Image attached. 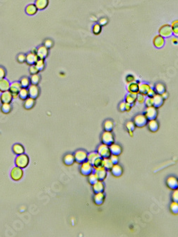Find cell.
<instances>
[{"label": "cell", "mask_w": 178, "mask_h": 237, "mask_svg": "<svg viewBox=\"0 0 178 237\" xmlns=\"http://www.w3.org/2000/svg\"><path fill=\"white\" fill-rule=\"evenodd\" d=\"M35 104V99L33 98H28L25 100V103H24V108L26 109H31Z\"/></svg>", "instance_id": "d6a6232c"}, {"label": "cell", "mask_w": 178, "mask_h": 237, "mask_svg": "<svg viewBox=\"0 0 178 237\" xmlns=\"http://www.w3.org/2000/svg\"><path fill=\"white\" fill-rule=\"evenodd\" d=\"M153 99V106L155 108H159L163 105V102H164V99L162 97V95L160 94H155L154 96L152 97Z\"/></svg>", "instance_id": "d6986e66"}, {"label": "cell", "mask_w": 178, "mask_h": 237, "mask_svg": "<svg viewBox=\"0 0 178 237\" xmlns=\"http://www.w3.org/2000/svg\"><path fill=\"white\" fill-rule=\"evenodd\" d=\"M36 55L39 59L45 60L49 56V49L44 45L40 46L36 49Z\"/></svg>", "instance_id": "ba28073f"}, {"label": "cell", "mask_w": 178, "mask_h": 237, "mask_svg": "<svg viewBox=\"0 0 178 237\" xmlns=\"http://www.w3.org/2000/svg\"><path fill=\"white\" fill-rule=\"evenodd\" d=\"M38 59L39 57L36 55V53H32V52H29L26 55V63L29 66L34 65L36 63V61H38Z\"/></svg>", "instance_id": "5bb4252c"}, {"label": "cell", "mask_w": 178, "mask_h": 237, "mask_svg": "<svg viewBox=\"0 0 178 237\" xmlns=\"http://www.w3.org/2000/svg\"><path fill=\"white\" fill-rule=\"evenodd\" d=\"M159 34L164 37V38H168L173 35V30H172L171 25L168 24H165L161 26L159 29Z\"/></svg>", "instance_id": "7a4b0ae2"}, {"label": "cell", "mask_w": 178, "mask_h": 237, "mask_svg": "<svg viewBox=\"0 0 178 237\" xmlns=\"http://www.w3.org/2000/svg\"><path fill=\"white\" fill-rule=\"evenodd\" d=\"M110 159H111V160L112 161V163L113 164H118V155H111V156H110Z\"/></svg>", "instance_id": "db71d44e"}, {"label": "cell", "mask_w": 178, "mask_h": 237, "mask_svg": "<svg viewBox=\"0 0 178 237\" xmlns=\"http://www.w3.org/2000/svg\"><path fill=\"white\" fill-rule=\"evenodd\" d=\"M1 110L4 113H9L12 110V105L10 103H2Z\"/></svg>", "instance_id": "60d3db41"}, {"label": "cell", "mask_w": 178, "mask_h": 237, "mask_svg": "<svg viewBox=\"0 0 178 237\" xmlns=\"http://www.w3.org/2000/svg\"><path fill=\"white\" fill-rule=\"evenodd\" d=\"M13 151L16 155H22L24 153V147L19 144H16L13 147Z\"/></svg>", "instance_id": "d590c367"}, {"label": "cell", "mask_w": 178, "mask_h": 237, "mask_svg": "<svg viewBox=\"0 0 178 237\" xmlns=\"http://www.w3.org/2000/svg\"><path fill=\"white\" fill-rule=\"evenodd\" d=\"M31 52H32V53H36V49H33L32 51H31Z\"/></svg>", "instance_id": "e7e4bbea"}, {"label": "cell", "mask_w": 178, "mask_h": 237, "mask_svg": "<svg viewBox=\"0 0 178 237\" xmlns=\"http://www.w3.org/2000/svg\"><path fill=\"white\" fill-rule=\"evenodd\" d=\"M49 4V0H36L35 5L36 6L38 10H43L48 7Z\"/></svg>", "instance_id": "7402d4cb"}, {"label": "cell", "mask_w": 178, "mask_h": 237, "mask_svg": "<svg viewBox=\"0 0 178 237\" xmlns=\"http://www.w3.org/2000/svg\"><path fill=\"white\" fill-rule=\"evenodd\" d=\"M170 210L175 215H177L178 214V203L175 202V201H173V202L171 203L170 204Z\"/></svg>", "instance_id": "f6af8a7d"}, {"label": "cell", "mask_w": 178, "mask_h": 237, "mask_svg": "<svg viewBox=\"0 0 178 237\" xmlns=\"http://www.w3.org/2000/svg\"><path fill=\"white\" fill-rule=\"evenodd\" d=\"M93 190L95 193L103 192L104 190V185L101 180H98L95 184H93Z\"/></svg>", "instance_id": "cb8c5ba5"}, {"label": "cell", "mask_w": 178, "mask_h": 237, "mask_svg": "<svg viewBox=\"0 0 178 237\" xmlns=\"http://www.w3.org/2000/svg\"><path fill=\"white\" fill-rule=\"evenodd\" d=\"M128 91L129 93H138V91H139V83L136 81L130 83L128 86Z\"/></svg>", "instance_id": "4316f807"}, {"label": "cell", "mask_w": 178, "mask_h": 237, "mask_svg": "<svg viewBox=\"0 0 178 237\" xmlns=\"http://www.w3.org/2000/svg\"><path fill=\"white\" fill-rule=\"evenodd\" d=\"M152 43L155 47L160 49V48H162L165 44V38L160 34L156 35L153 38Z\"/></svg>", "instance_id": "2e32d148"}, {"label": "cell", "mask_w": 178, "mask_h": 237, "mask_svg": "<svg viewBox=\"0 0 178 237\" xmlns=\"http://www.w3.org/2000/svg\"><path fill=\"white\" fill-rule=\"evenodd\" d=\"M74 162H75V157H74V155H71V154H68L63 157V163L66 165H73Z\"/></svg>", "instance_id": "4dcf8cb0"}, {"label": "cell", "mask_w": 178, "mask_h": 237, "mask_svg": "<svg viewBox=\"0 0 178 237\" xmlns=\"http://www.w3.org/2000/svg\"><path fill=\"white\" fill-rule=\"evenodd\" d=\"M35 66H36V68H38V70L39 71H41V70H43L45 66V62L43 59H39L38 61H36V63L35 64Z\"/></svg>", "instance_id": "ab89813d"}, {"label": "cell", "mask_w": 178, "mask_h": 237, "mask_svg": "<svg viewBox=\"0 0 178 237\" xmlns=\"http://www.w3.org/2000/svg\"><path fill=\"white\" fill-rule=\"evenodd\" d=\"M40 80H41V77L38 74L32 75V76H31L30 78L31 84L34 85L39 84V83L40 82Z\"/></svg>", "instance_id": "74e56055"}, {"label": "cell", "mask_w": 178, "mask_h": 237, "mask_svg": "<svg viewBox=\"0 0 178 237\" xmlns=\"http://www.w3.org/2000/svg\"><path fill=\"white\" fill-rule=\"evenodd\" d=\"M74 157H75V161L76 163L81 164L87 160L88 154L86 151L78 150L74 154Z\"/></svg>", "instance_id": "52a82bcc"}, {"label": "cell", "mask_w": 178, "mask_h": 237, "mask_svg": "<svg viewBox=\"0 0 178 237\" xmlns=\"http://www.w3.org/2000/svg\"><path fill=\"white\" fill-rule=\"evenodd\" d=\"M28 91H29V97L36 99V98L39 96V87L37 86V85H34V84L30 85V86H29Z\"/></svg>", "instance_id": "9a60e30c"}, {"label": "cell", "mask_w": 178, "mask_h": 237, "mask_svg": "<svg viewBox=\"0 0 178 237\" xmlns=\"http://www.w3.org/2000/svg\"><path fill=\"white\" fill-rule=\"evenodd\" d=\"M171 42H172V43H173V44H177V43H178V39L177 38V36H175L172 37Z\"/></svg>", "instance_id": "94428289"}, {"label": "cell", "mask_w": 178, "mask_h": 237, "mask_svg": "<svg viewBox=\"0 0 178 237\" xmlns=\"http://www.w3.org/2000/svg\"><path fill=\"white\" fill-rule=\"evenodd\" d=\"M145 105H146L147 107L152 106V105H153L152 97L147 98L145 99Z\"/></svg>", "instance_id": "f5cc1de1"}, {"label": "cell", "mask_w": 178, "mask_h": 237, "mask_svg": "<svg viewBox=\"0 0 178 237\" xmlns=\"http://www.w3.org/2000/svg\"><path fill=\"white\" fill-rule=\"evenodd\" d=\"M119 108H120V111H125V102H123V103H121V104H120Z\"/></svg>", "instance_id": "91938a15"}, {"label": "cell", "mask_w": 178, "mask_h": 237, "mask_svg": "<svg viewBox=\"0 0 178 237\" xmlns=\"http://www.w3.org/2000/svg\"><path fill=\"white\" fill-rule=\"evenodd\" d=\"M155 94V91L154 90V89H152V88H150V89H149L148 93H147V95H148V97H153L154 96V95Z\"/></svg>", "instance_id": "6f0895ef"}, {"label": "cell", "mask_w": 178, "mask_h": 237, "mask_svg": "<svg viewBox=\"0 0 178 237\" xmlns=\"http://www.w3.org/2000/svg\"><path fill=\"white\" fill-rule=\"evenodd\" d=\"M104 129L106 131H111L113 128V122L111 120H108L104 122Z\"/></svg>", "instance_id": "7bdbcfd3"}, {"label": "cell", "mask_w": 178, "mask_h": 237, "mask_svg": "<svg viewBox=\"0 0 178 237\" xmlns=\"http://www.w3.org/2000/svg\"><path fill=\"white\" fill-rule=\"evenodd\" d=\"M108 23V19L106 18H101L100 20H99V22L98 24L101 25V26H105V25H106Z\"/></svg>", "instance_id": "680465c9"}, {"label": "cell", "mask_w": 178, "mask_h": 237, "mask_svg": "<svg viewBox=\"0 0 178 237\" xmlns=\"http://www.w3.org/2000/svg\"><path fill=\"white\" fill-rule=\"evenodd\" d=\"M10 84L9 81L5 78L0 79V92H5L9 90Z\"/></svg>", "instance_id": "ffe728a7"}, {"label": "cell", "mask_w": 178, "mask_h": 237, "mask_svg": "<svg viewBox=\"0 0 178 237\" xmlns=\"http://www.w3.org/2000/svg\"><path fill=\"white\" fill-rule=\"evenodd\" d=\"M37 11H38V9H37L36 6L35 5V4H30L26 6V9H25V12L26 14H28L29 16H33L34 14H36Z\"/></svg>", "instance_id": "603a6c76"}, {"label": "cell", "mask_w": 178, "mask_h": 237, "mask_svg": "<svg viewBox=\"0 0 178 237\" xmlns=\"http://www.w3.org/2000/svg\"><path fill=\"white\" fill-rule=\"evenodd\" d=\"M101 165L106 170H111L113 167V163H112V161L111 160L110 157H105L102 159V164H101Z\"/></svg>", "instance_id": "f1b7e54d"}, {"label": "cell", "mask_w": 178, "mask_h": 237, "mask_svg": "<svg viewBox=\"0 0 178 237\" xmlns=\"http://www.w3.org/2000/svg\"><path fill=\"white\" fill-rule=\"evenodd\" d=\"M111 172L115 177H120L123 173V169H122L121 166H120L118 164H113L112 168H111Z\"/></svg>", "instance_id": "484cf974"}, {"label": "cell", "mask_w": 178, "mask_h": 237, "mask_svg": "<svg viewBox=\"0 0 178 237\" xmlns=\"http://www.w3.org/2000/svg\"><path fill=\"white\" fill-rule=\"evenodd\" d=\"M138 93H129L127 96H126V103L130 104L132 105H134L136 101V98H137Z\"/></svg>", "instance_id": "f546056e"}, {"label": "cell", "mask_w": 178, "mask_h": 237, "mask_svg": "<svg viewBox=\"0 0 178 237\" xmlns=\"http://www.w3.org/2000/svg\"><path fill=\"white\" fill-rule=\"evenodd\" d=\"M16 59H17L19 63L23 64L24 62H26V55L24 54V53H20V54L17 56Z\"/></svg>", "instance_id": "7dc6e473"}, {"label": "cell", "mask_w": 178, "mask_h": 237, "mask_svg": "<svg viewBox=\"0 0 178 237\" xmlns=\"http://www.w3.org/2000/svg\"><path fill=\"white\" fill-rule=\"evenodd\" d=\"M94 173L98 177V180H103L105 178L107 174L106 169L103 167L102 165L99 166V167L94 168Z\"/></svg>", "instance_id": "7c38bea8"}, {"label": "cell", "mask_w": 178, "mask_h": 237, "mask_svg": "<svg viewBox=\"0 0 178 237\" xmlns=\"http://www.w3.org/2000/svg\"><path fill=\"white\" fill-rule=\"evenodd\" d=\"M94 171V167L93 165L89 163L88 161H86L81 163V167H80V172L82 174L85 176H88L89 174H91Z\"/></svg>", "instance_id": "277c9868"}, {"label": "cell", "mask_w": 178, "mask_h": 237, "mask_svg": "<svg viewBox=\"0 0 178 237\" xmlns=\"http://www.w3.org/2000/svg\"><path fill=\"white\" fill-rule=\"evenodd\" d=\"M98 153L102 158L110 157V156L111 155V153L109 149V145H105L104 143H103L102 145H101L98 147Z\"/></svg>", "instance_id": "8992f818"}, {"label": "cell", "mask_w": 178, "mask_h": 237, "mask_svg": "<svg viewBox=\"0 0 178 237\" xmlns=\"http://www.w3.org/2000/svg\"><path fill=\"white\" fill-rule=\"evenodd\" d=\"M155 91H156L157 93L158 94H162L164 92H165V87L164 85L161 83H159V84H157L155 86Z\"/></svg>", "instance_id": "8d00e7d4"}, {"label": "cell", "mask_w": 178, "mask_h": 237, "mask_svg": "<svg viewBox=\"0 0 178 237\" xmlns=\"http://www.w3.org/2000/svg\"><path fill=\"white\" fill-rule=\"evenodd\" d=\"M172 199H173V201H175V202L178 203V189H175L174 190L173 192V194H172Z\"/></svg>", "instance_id": "681fc988"}, {"label": "cell", "mask_w": 178, "mask_h": 237, "mask_svg": "<svg viewBox=\"0 0 178 237\" xmlns=\"http://www.w3.org/2000/svg\"><path fill=\"white\" fill-rule=\"evenodd\" d=\"M177 188H178V186H177Z\"/></svg>", "instance_id": "03108f58"}, {"label": "cell", "mask_w": 178, "mask_h": 237, "mask_svg": "<svg viewBox=\"0 0 178 237\" xmlns=\"http://www.w3.org/2000/svg\"><path fill=\"white\" fill-rule=\"evenodd\" d=\"M19 83L21 86H22V88H29V86H30V84H31L30 78H27V77H23V78H21Z\"/></svg>", "instance_id": "e575fe53"}, {"label": "cell", "mask_w": 178, "mask_h": 237, "mask_svg": "<svg viewBox=\"0 0 178 237\" xmlns=\"http://www.w3.org/2000/svg\"><path fill=\"white\" fill-rule=\"evenodd\" d=\"M148 128L152 131V132H156L158 130L159 128V124L158 121L155 119L149 120V122H148Z\"/></svg>", "instance_id": "83f0119b"}, {"label": "cell", "mask_w": 178, "mask_h": 237, "mask_svg": "<svg viewBox=\"0 0 178 237\" xmlns=\"http://www.w3.org/2000/svg\"><path fill=\"white\" fill-rule=\"evenodd\" d=\"M161 95H162V97L163 98V99H166V98H167V96H168V94H167L166 91H165V92H164L163 93H162V94H161Z\"/></svg>", "instance_id": "be15d7a7"}, {"label": "cell", "mask_w": 178, "mask_h": 237, "mask_svg": "<svg viewBox=\"0 0 178 237\" xmlns=\"http://www.w3.org/2000/svg\"><path fill=\"white\" fill-rule=\"evenodd\" d=\"M135 123H134V122L129 121V122H128L127 123H126V128H127L128 131H129L130 136H132V132L134 130V129H135Z\"/></svg>", "instance_id": "bcb514c9"}, {"label": "cell", "mask_w": 178, "mask_h": 237, "mask_svg": "<svg viewBox=\"0 0 178 237\" xmlns=\"http://www.w3.org/2000/svg\"><path fill=\"white\" fill-rule=\"evenodd\" d=\"M22 88V86H21L19 82H14L10 85L9 91L12 93L13 95V98H16L19 96V92Z\"/></svg>", "instance_id": "8fae6325"}, {"label": "cell", "mask_w": 178, "mask_h": 237, "mask_svg": "<svg viewBox=\"0 0 178 237\" xmlns=\"http://www.w3.org/2000/svg\"><path fill=\"white\" fill-rule=\"evenodd\" d=\"M101 31H102V26L99 24H95L93 26V33L95 35H98L101 34Z\"/></svg>", "instance_id": "b9f144b4"}, {"label": "cell", "mask_w": 178, "mask_h": 237, "mask_svg": "<svg viewBox=\"0 0 178 237\" xmlns=\"http://www.w3.org/2000/svg\"><path fill=\"white\" fill-rule=\"evenodd\" d=\"M16 165L17 167L20 168H24L28 165L29 164V157L26 155L22 154L19 155V156L16 159Z\"/></svg>", "instance_id": "3957f363"}, {"label": "cell", "mask_w": 178, "mask_h": 237, "mask_svg": "<svg viewBox=\"0 0 178 237\" xmlns=\"http://www.w3.org/2000/svg\"><path fill=\"white\" fill-rule=\"evenodd\" d=\"M87 160L93 165L94 168L101 166L102 164V157L98 153H91L88 155Z\"/></svg>", "instance_id": "6da1fadb"}, {"label": "cell", "mask_w": 178, "mask_h": 237, "mask_svg": "<svg viewBox=\"0 0 178 237\" xmlns=\"http://www.w3.org/2000/svg\"><path fill=\"white\" fill-rule=\"evenodd\" d=\"M133 122L136 126L141 128L148 123V118L145 115H138L134 118Z\"/></svg>", "instance_id": "30bf717a"}, {"label": "cell", "mask_w": 178, "mask_h": 237, "mask_svg": "<svg viewBox=\"0 0 178 237\" xmlns=\"http://www.w3.org/2000/svg\"><path fill=\"white\" fill-rule=\"evenodd\" d=\"M6 74H7V72H6L5 68L2 66H0V79L5 78Z\"/></svg>", "instance_id": "9f6ffc18"}, {"label": "cell", "mask_w": 178, "mask_h": 237, "mask_svg": "<svg viewBox=\"0 0 178 237\" xmlns=\"http://www.w3.org/2000/svg\"><path fill=\"white\" fill-rule=\"evenodd\" d=\"M94 200L95 204L97 205H101L105 200V195L103 192L96 193L94 197Z\"/></svg>", "instance_id": "d4e9b609"}, {"label": "cell", "mask_w": 178, "mask_h": 237, "mask_svg": "<svg viewBox=\"0 0 178 237\" xmlns=\"http://www.w3.org/2000/svg\"><path fill=\"white\" fill-rule=\"evenodd\" d=\"M131 106L132 105H130V104L126 103L125 102V111H129V110L131 108Z\"/></svg>", "instance_id": "6125c7cd"}, {"label": "cell", "mask_w": 178, "mask_h": 237, "mask_svg": "<svg viewBox=\"0 0 178 237\" xmlns=\"http://www.w3.org/2000/svg\"><path fill=\"white\" fill-rule=\"evenodd\" d=\"M172 30H173V34L175 36H178V20H175L171 24Z\"/></svg>", "instance_id": "f35d334b"}, {"label": "cell", "mask_w": 178, "mask_h": 237, "mask_svg": "<svg viewBox=\"0 0 178 237\" xmlns=\"http://www.w3.org/2000/svg\"><path fill=\"white\" fill-rule=\"evenodd\" d=\"M166 184L169 189L175 190V189L177 188L178 186V180L175 177L170 176L167 179Z\"/></svg>", "instance_id": "e0dca14e"}, {"label": "cell", "mask_w": 178, "mask_h": 237, "mask_svg": "<svg viewBox=\"0 0 178 237\" xmlns=\"http://www.w3.org/2000/svg\"><path fill=\"white\" fill-rule=\"evenodd\" d=\"M126 82L128 83V84H130V83H132V82H135V77L131 74L128 75V76H127V77H126Z\"/></svg>", "instance_id": "11a10c76"}, {"label": "cell", "mask_w": 178, "mask_h": 237, "mask_svg": "<svg viewBox=\"0 0 178 237\" xmlns=\"http://www.w3.org/2000/svg\"><path fill=\"white\" fill-rule=\"evenodd\" d=\"M12 98H13V95L9 91L3 92L1 95V101L2 103H10Z\"/></svg>", "instance_id": "ac0fdd59"}, {"label": "cell", "mask_w": 178, "mask_h": 237, "mask_svg": "<svg viewBox=\"0 0 178 237\" xmlns=\"http://www.w3.org/2000/svg\"><path fill=\"white\" fill-rule=\"evenodd\" d=\"M145 95L142 94V93H138L137 98H136V101H137L139 103H144V101H145Z\"/></svg>", "instance_id": "c3c4849f"}, {"label": "cell", "mask_w": 178, "mask_h": 237, "mask_svg": "<svg viewBox=\"0 0 178 237\" xmlns=\"http://www.w3.org/2000/svg\"><path fill=\"white\" fill-rule=\"evenodd\" d=\"M151 88V86L148 84H139V91L138 93H142L143 95H146L149 89Z\"/></svg>", "instance_id": "1f68e13d"}, {"label": "cell", "mask_w": 178, "mask_h": 237, "mask_svg": "<svg viewBox=\"0 0 178 237\" xmlns=\"http://www.w3.org/2000/svg\"><path fill=\"white\" fill-rule=\"evenodd\" d=\"M22 176H23V171L20 167H16L12 169L11 172V177L14 180H19L22 177Z\"/></svg>", "instance_id": "4fadbf2b"}, {"label": "cell", "mask_w": 178, "mask_h": 237, "mask_svg": "<svg viewBox=\"0 0 178 237\" xmlns=\"http://www.w3.org/2000/svg\"><path fill=\"white\" fill-rule=\"evenodd\" d=\"M145 115L146 116V118H148V120L155 119V118H156V117H157V115H158L157 108L153 106V105H152V106L147 107Z\"/></svg>", "instance_id": "9c48e42d"}, {"label": "cell", "mask_w": 178, "mask_h": 237, "mask_svg": "<svg viewBox=\"0 0 178 237\" xmlns=\"http://www.w3.org/2000/svg\"><path fill=\"white\" fill-rule=\"evenodd\" d=\"M28 96H29V91L25 88H22L21 90L19 92V97L22 100H26L28 98Z\"/></svg>", "instance_id": "836d02e7"}, {"label": "cell", "mask_w": 178, "mask_h": 237, "mask_svg": "<svg viewBox=\"0 0 178 237\" xmlns=\"http://www.w3.org/2000/svg\"><path fill=\"white\" fill-rule=\"evenodd\" d=\"M39 70H38V68H36V66L34 65H32L30 66V68H29V73L32 75H34V74H39Z\"/></svg>", "instance_id": "f907efd6"}, {"label": "cell", "mask_w": 178, "mask_h": 237, "mask_svg": "<svg viewBox=\"0 0 178 237\" xmlns=\"http://www.w3.org/2000/svg\"><path fill=\"white\" fill-rule=\"evenodd\" d=\"M101 140H102V142L103 143H104V144L107 145H111L114 142V137H113V135L112 132H111V131L105 130L102 134Z\"/></svg>", "instance_id": "5b68a950"}, {"label": "cell", "mask_w": 178, "mask_h": 237, "mask_svg": "<svg viewBox=\"0 0 178 237\" xmlns=\"http://www.w3.org/2000/svg\"><path fill=\"white\" fill-rule=\"evenodd\" d=\"M109 149L111 154H113V155H119L122 152L121 147L119 145L115 144V143H112L111 145H109Z\"/></svg>", "instance_id": "44dd1931"}, {"label": "cell", "mask_w": 178, "mask_h": 237, "mask_svg": "<svg viewBox=\"0 0 178 237\" xmlns=\"http://www.w3.org/2000/svg\"><path fill=\"white\" fill-rule=\"evenodd\" d=\"M43 45L45 46L48 48V49H50V48H51L53 46V41L51 40V39H46V40L44 41V43H43Z\"/></svg>", "instance_id": "816d5d0a"}, {"label": "cell", "mask_w": 178, "mask_h": 237, "mask_svg": "<svg viewBox=\"0 0 178 237\" xmlns=\"http://www.w3.org/2000/svg\"><path fill=\"white\" fill-rule=\"evenodd\" d=\"M98 180V177L96 176V174L95 173H93L92 172L91 174H90L88 175V181L91 184H95V183H96Z\"/></svg>", "instance_id": "ee69618b"}]
</instances>
